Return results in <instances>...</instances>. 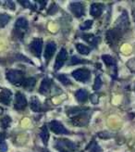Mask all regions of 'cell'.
I'll use <instances>...</instances> for the list:
<instances>
[{"instance_id":"cell-1","label":"cell","mask_w":135,"mask_h":152,"mask_svg":"<svg viewBox=\"0 0 135 152\" xmlns=\"http://www.w3.org/2000/svg\"><path fill=\"white\" fill-rule=\"evenodd\" d=\"M7 78L11 83L16 86L23 85L25 81L24 79V74L22 72L18 70H9L7 72Z\"/></svg>"},{"instance_id":"cell-2","label":"cell","mask_w":135,"mask_h":152,"mask_svg":"<svg viewBox=\"0 0 135 152\" xmlns=\"http://www.w3.org/2000/svg\"><path fill=\"white\" fill-rule=\"evenodd\" d=\"M90 75H91V73H90V72L86 69H79V70H76L72 72L73 78L79 82H81V83L87 82L90 79Z\"/></svg>"},{"instance_id":"cell-3","label":"cell","mask_w":135,"mask_h":152,"mask_svg":"<svg viewBox=\"0 0 135 152\" xmlns=\"http://www.w3.org/2000/svg\"><path fill=\"white\" fill-rule=\"evenodd\" d=\"M50 129L57 134H69L70 132L64 127V125L57 121H52L49 124Z\"/></svg>"},{"instance_id":"cell-4","label":"cell","mask_w":135,"mask_h":152,"mask_svg":"<svg viewBox=\"0 0 135 152\" xmlns=\"http://www.w3.org/2000/svg\"><path fill=\"white\" fill-rule=\"evenodd\" d=\"M42 48H43V40L41 38H36V39H34L31 43V45H30V48H31L32 52L38 58L41 57Z\"/></svg>"},{"instance_id":"cell-5","label":"cell","mask_w":135,"mask_h":152,"mask_svg":"<svg viewBox=\"0 0 135 152\" xmlns=\"http://www.w3.org/2000/svg\"><path fill=\"white\" fill-rule=\"evenodd\" d=\"M70 9L71 12L75 15L76 17L80 18L84 15V6L80 2H73L70 3Z\"/></svg>"},{"instance_id":"cell-6","label":"cell","mask_w":135,"mask_h":152,"mask_svg":"<svg viewBox=\"0 0 135 152\" xmlns=\"http://www.w3.org/2000/svg\"><path fill=\"white\" fill-rule=\"evenodd\" d=\"M67 57H68L67 50L65 48H62L60 51H59L58 55L57 57L56 63H55V71H58L64 65L66 59H67Z\"/></svg>"},{"instance_id":"cell-7","label":"cell","mask_w":135,"mask_h":152,"mask_svg":"<svg viewBox=\"0 0 135 152\" xmlns=\"http://www.w3.org/2000/svg\"><path fill=\"white\" fill-rule=\"evenodd\" d=\"M26 106H27V100H26L25 96L21 93H17L16 98H15L14 108L18 110H22L26 108Z\"/></svg>"},{"instance_id":"cell-8","label":"cell","mask_w":135,"mask_h":152,"mask_svg":"<svg viewBox=\"0 0 135 152\" xmlns=\"http://www.w3.org/2000/svg\"><path fill=\"white\" fill-rule=\"evenodd\" d=\"M56 49H57V45L54 42H48L46 47V50H44V58H46V62H48L49 60L51 59V58L53 57L54 53L56 52Z\"/></svg>"},{"instance_id":"cell-9","label":"cell","mask_w":135,"mask_h":152,"mask_svg":"<svg viewBox=\"0 0 135 152\" xmlns=\"http://www.w3.org/2000/svg\"><path fill=\"white\" fill-rule=\"evenodd\" d=\"M0 102L5 105H9L11 102V92L9 89H0Z\"/></svg>"},{"instance_id":"cell-10","label":"cell","mask_w":135,"mask_h":152,"mask_svg":"<svg viewBox=\"0 0 135 152\" xmlns=\"http://www.w3.org/2000/svg\"><path fill=\"white\" fill-rule=\"evenodd\" d=\"M129 26V19L128 16H127L126 12H123V15L120 16L117 21V27L118 28L119 31H123V30H126Z\"/></svg>"},{"instance_id":"cell-11","label":"cell","mask_w":135,"mask_h":152,"mask_svg":"<svg viewBox=\"0 0 135 152\" xmlns=\"http://www.w3.org/2000/svg\"><path fill=\"white\" fill-rule=\"evenodd\" d=\"M104 10V7L102 4H97L94 3L91 5V9H90V14L94 17H99L102 14Z\"/></svg>"},{"instance_id":"cell-12","label":"cell","mask_w":135,"mask_h":152,"mask_svg":"<svg viewBox=\"0 0 135 152\" xmlns=\"http://www.w3.org/2000/svg\"><path fill=\"white\" fill-rule=\"evenodd\" d=\"M50 87H51V80L48 78H44L41 83L39 92L43 95H46L50 91Z\"/></svg>"},{"instance_id":"cell-13","label":"cell","mask_w":135,"mask_h":152,"mask_svg":"<svg viewBox=\"0 0 135 152\" xmlns=\"http://www.w3.org/2000/svg\"><path fill=\"white\" fill-rule=\"evenodd\" d=\"M30 108L34 112H38L41 110V103L36 96H32L31 100H30Z\"/></svg>"},{"instance_id":"cell-14","label":"cell","mask_w":135,"mask_h":152,"mask_svg":"<svg viewBox=\"0 0 135 152\" xmlns=\"http://www.w3.org/2000/svg\"><path fill=\"white\" fill-rule=\"evenodd\" d=\"M15 28H16V31H21V30H26L28 28V21L24 18H19L16 20V23H15Z\"/></svg>"},{"instance_id":"cell-15","label":"cell","mask_w":135,"mask_h":152,"mask_svg":"<svg viewBox=\"0 0 135 152\" xmlns=\"http://www.w3.org/2000/svg\"><path fill=\"white\" fill-rule=\"evenodd\" d=\"M76 97L79 102H85L88 97V93L85 89H80L76 92Z\"/></svg>"},{"instance_id":"cell-16","label":"cell","mask_w":135,"mask_h":152,"mask_svg":"<svg viewBox=\"0 0 135 152\" xmlns=\"http://www.w3.org/2000/svg\"><path fill=\"white\" fill-rule=\"evenodd\" d=\"M82 39H84L86 42H88L91 45H96L97 42H98V40H99L98 37H95L94 34H90L82 35Z\"/></svg>"},{"instance_id":"cell-17","label":"cell","mask_w":135,"mask_h":152,"mask_svg":"<svg viewBox=\"0 0 135 152\" xmlns=\"http://www.w3.org/2000/svg\"><path fill=\"white\" fill-rule=\"evenodd\" d=\"M35 83H36L35 78L31 77V78L25 79V81H24L23 85H22V86H23L26 89H28V90H30V91H32V90L33 89L34 86H35Z\"/></svg>"},{"instance_id":"cell-18","label":"cell","mask_w":135,"mask_h":152,"mask_svg":"<svg viewBox=\"0 0 135 152\" xmlns=\"http://www.w3.org/2000/svg\"><path fill=\"white\" fill-rule=\"evenodd\" d=\"M40 137H41V139L44 142V145H47V142H48V139H49V133H48L46 126H44L42 128V131L40 133Z\"/></svg>"},{"instance_id":"cell-19","label":"cell","mask_w":135,"mask_h":152,"mask_svg":"<svg viewBox=\"0 0 135 152\" xmlns=\"http://www.w3.org/2000/svg\"><path fill=\"white\" fill-rule=\"evenodd\" d=\"M57 145H62V146H66L67 148H69L71 150H75L76 149V145L70 141V140H67V139H63V140H58L57 141Z\"/></svg>"},{"instance_id":"cell-20","label":"cell","mask_w":135,"mask_h":152,"mask_svg":"<svg viewBox=\"0 0 135 152\" xmlns=\"http://www.w3.org/2000/svg\"><path fill=\"white\" fill-rule=\"evenodd\" d=\"M76 48L78 50V52L81 55H88L90 53V49L89 48H87L86 45H82V44H77L76 45Z\"/></svg>"},{"instance_id":"cell-21","label":"cell","mask_w":135,"mask_h":152,"mask_svg":"<svg viewBox=\"0 0 135 152\" xmlns=\"http://www.w3.org/2000/svg\"><path fill=\"white\" fill-rule=\"evenodd\" d=\"M102 58L104 60V62L106 63L107 66H112V65H115L116 64L115 59L112 58V57L108 56V55H103L102 56Z\"/></svg>"},{"instance_id":"cell-22","label":"cell","mask_w":135,"mask_h":152,"mask_svg":"<svg viewBox=\"0 0 135 152\" xmlns=\"http://www.w3.org/2000/svg\"><path fill=\"white\" fill-rule=\"evenodd\" d=\"M10 18L7 14H0V27H4L9 23Z\"/></svg>"},{"instance_id":"cell-23","label":"cell","mask_w":135,"mask_h":152,"mask_svg":"<svg viewBox=\"0 0 135 152\" xmlns=\"http://www.w3.org/2000/svg\"><path fill=\"white\" fill-rule=\"evenodd\" d=\"M57 78L58 79L59 82H61L63 85H65V86L70 85V83H71L70 80L68 78L65 74H58V75H57Z\"/></svg>"},{"instance_id":"cell-24","label":"cell","mask_w":135,"mask_h":152,"mask_svg":"<svg viewBox=\"0 0 135 152\" xmlns=\"http://www.w3.org/2000/svg\"><path fill=\"white\" fill-rule=\"evenodd\" d=\"M10 123H11V119L9 116L4 117L3 119H1V121H0V124H1V126L3 128H7L9 126Z\"/></svg>"},{"instance_id":"cell-25","label":"cell","mask_w":135,"mask_h":152,"mask_svg":"<svg viewBox=\"0 0 135 152\" xmlns=\"http://www.w3.org/2000/svg\"><path fill=\"white\" fill-rule=\"evenodd\" d=\"M102 86V80L100 78V76H97L95 78V82H94V89L96 90H99Z\"/></svg>"},{"instance_id":"cell-26","label":"cell","mask_w":135,"mask_h":152,"mask_svg":"<svg viewBox=\"0 0 135 152\" xmlns=\"http://www.w3.org/2000/svg\"><path fill=\"white\" fill-rule=\"evenodd\" d=\"M84 62H85L84 59H81V58H79L76 56H73L71 58V59H70V64L74 65V64H80V63H84Z\"/></svg>"},{"instance_id":"cell-27","label":"cell","mask_w":135,"mask_h":152,"mask_svg":"<svg viewBox=\"0 0 135 152\" xmlns=\"http://www.w3.org/2000/svg\"><path fill=\"white\" fill-rule=\"evenodd\" d=\"M93 25V20H86L83 24H81L80 26L81 30H87V29H90Z\"/></svg>"},{"instance_id":"cell-28","label":"cell","mask_w":135,"mask_h":152,"mask_svg":"<svg viewBox=\"0 0 135 152\" xmlns=\"http://www.w3.org/2000/svg\"><path fill=\"white\" fill-rule=\"evenodd\" d=\"M7 143L4 140L0 141V152H7Z\"/></svg>"},{"instance_id":"cell-29","label":"cell","mask_w":135,"mask_h":152,"mask_svg":"<svg viewBox=\"0 0 135 152\" xmlns=\"http://www.w3.org/2000/svg\"><path fill=\"white\" fill-rule=\"evenodd\" d=\"M90 152H102V149H101V148L99 146L95 145L94 147L92 148V149H91V151H90Z\"/></svg>"},{"instance_id":"cell-30","label":"cell","mask_w":135,"mask_h":152,"mask_svg":"<svg viewBox=\"0 0 135 152\" xmlns=\"http://www.w3.org/2000/svg\"><path fill=\"white\" fill-rule=\"evenodd\" d=\"M91 100L94 104H96L97 102H98V97H97L96 95H92L91 96Z\"/></svg>"},{"instance_id":"cell-31","label":"cell","mask_w":135,"mask_h":152,"mask_svg":"<svg viewBox=\"0 0 135 152\" xmlns=\"http://www.w3.org/2000/svg\"><path fill=\"white\" fill-rule=\"evenodd\" d=\"M6 4H7V7H10V10H15V4H14L13 2H11V1H7Z\"/></svg>"},{"instance_id":"cell-32","label":"cell","mask_w":135,"mask_h":152,"mask_svg":"<svg viewBox=\"0 0 135 152\" xmlns=\"http://www.w3.org/2000/svg\"><path fill=\"white\" fill-rule=\"evenodd\" d=\"M61 152H68V151H66V150H63V151H61Z\"/></svg>"},{"instance_id":"cell-33","label":"cell","mask_w":135,"mask_h":152,"mask_svg":"<svg viewBox=\"0 0 135 152\" xmlns=\"http://www.w3.org/2000/svg\"><path fill=\"white\" fill-rule=\"evenodd\" d=\"M44 152H49V151H44Z\"/></svg>"}]
</instances>
